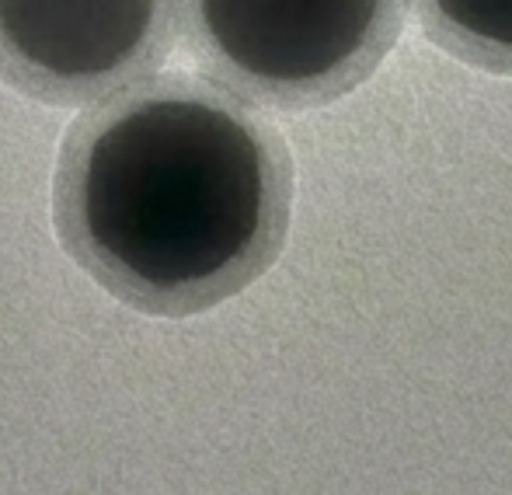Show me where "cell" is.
Instances as JSON below:
<instances>
[{
  "mask_svg": "<svg viewBox=\"0 0 512 495\" xmlns=\"http://www.w3.org/2000/svg\"><path fill=\"white\" fill-rule=\"evenodd\" d=\"M293 157L241 95L154 74L98 98L63 133L53 224L122 304L196 314L248 286L290 224Z\"/></svg>",
  "mask_w": 512,
  "mask_h": 495,
  "instance_id": "cell-1",
  "label": "cell"
},
{
  "mask_svg": "<svg viewBox=\"0 0 512 495\" xmlns=\"http://www.w3.org/2000/svg\"><path fill=\"white\" fill-rule=\"evenodd\" d=\"M185 46L241 95L307 112L352 95L405 28V0H182Z\"/></svg>",
  "mask_w": 512,
  "mask_h": 495,
  "instance_id": "cell-2",
  "label": "cell"
},
{
  "mask_svg": "<svg viewBox=\"0 0 512 495\" xmlns=\"http://www.w3.org/2000/svg\"><path fill=\"white\" fill-rule=\"evenodd\" d=\"M182 0H0V81L42 105H84L150 77Z\"/></svg>",
  "mask_w": 512,
  "mask_h": 495,
  "instance_id": "cell-3",
  "label": "cell"
},
{
  "mask_svg": "<svg viewBox=\"0 0 512 495\" xmlns=\"http://www.w3.org/2000/svg\"><path fill=\"white\" fill-rule=\"evenodd\" d=\"M422 35L453 60L512 77V0H408Z\"/></svg>",
  "mask_w": 512,
  "mask_h": 495,
  "instance_id": "cell-4",
  "label": "cell"
}]
</instances>
